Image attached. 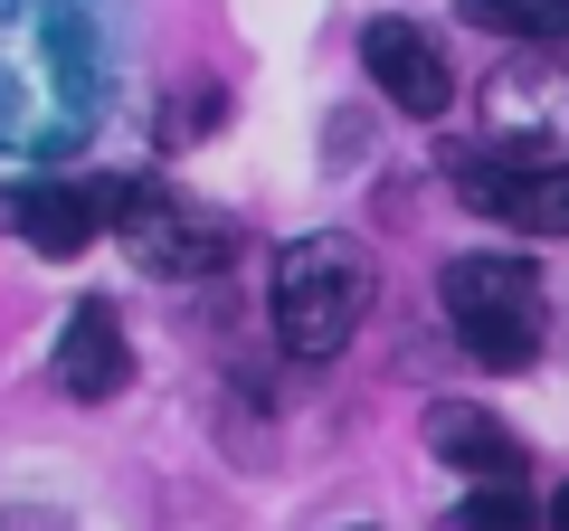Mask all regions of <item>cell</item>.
Wrapping results in <instances>:
<instances>
[{"instance_id":"cell-1","label":"cell","mask_w":569,"mask_h":531,"mask_svg":"<svg viewBox=\"0 0 569 531\" xmlns=\"http://www.w3.org/2000/svg\"><path fill=\"white\" fill-rule=\"evenodd\" d=\"M96 96H104V67L77 0H0V152L86 143Z\"/></svg>"},{"instance_id":"cell-2","label":"cell","mask_w":569,"mask_h":531,"mask_svg":"<svg viewBox=\"0 0 569 531\" xmlns=\"http://www.w3.org/2000/svg\"><path fill=\"white\" fill-rule=\"evenodd\" d=\"M370 247L342 238V228H313V238H295L276 257V342L295 351V361H332V351L361 332L370 313Z\"/></svg>"},{"instance_id":"cell-3","label":"cell","mask_w":569,"mask_h":531,"mask_svg":"<svg viewBox=\"0 0 569 531\" xmlns=\"http://www.w3.org/2000/svg\"><path fill=\"white\" fill-rule=\"evenodd\" d=\"M437 294H447L456 342H466L485 370H531L541 361L550 304H541V275H531L522 257H456Z\"/></svg>"},{"instance_id":"cell-4","label":"cell","mask_w":569,"mask_h":531,"mask_svg":"<svg viewBox=\"0 0 569 531\" xmlns=\"http://www.w3.org/2000/svg\"><path fill=\"white\" fill-rule=\"evenodd\" d=\"M456 190H466L485 219L522 228V238H569V162H531V152H466V162H456Z\"/></svg>"},{"instance_id":"cell-5","label":"cell","mask_w":569,"mask_h":531,"mask_svg":"<svg viewBox=\"0 0 569 531\" xmlns=\"http://www.w3.org/2000/svg\"><path fill=\"white\" fill-rule=\"evenodd\" d=\"M114 228H123V247H133L152 275H209V266H228V247H238V228H228V219L171 200V190H142V181L123 190Z\"/></svg>"},{"instance_id":"cell-6","label":"cell","mask_w":569,"mask_h":531,"mask_svg":"<svg viewBox=\"0 0 569 531\" xmlns=\"http://www.w3.org/2000/svg\"><path fill=\"white\" fill-rule=\"evenodd\" d=\"M361 67H370V86H380L399 114H418V123H437V114L456 104L447 48L427 39L418 20H370V29H361Z\"/></svg>"},{"instance_id":"cell-7","label":"cell","mask_w":569,"mask_h":531,"mask_svg":"<svg viewBox=\"0 0 569 531\" xmlns=\"http://www.w3.org/2000/svg\"><path fill=\"white\" fill-rule=\"evenodd\" d=\"M123 190H77V181H29V190H0V228H20L39 257H77L96 247V228H114Z\"/></svg>"},{"instance_id":"cell-8","label":"cell","mask_w":569,"mask_h":531,"mask_svg":"<svg viewBox=\"0 0 569 531\" xmlns=\"http://www.w3.org/2000/svg\"><path fill=\"white\" fill-rule=\"evenodd\" d=\"M123 380H133L123 313L114 304H77V313H67V332H58V389H67V399H86V409H104Z\"/></svg>"},{"instance_id":"cell-9","label":"cell","mask_w":569,"mask_h":531,"mask_svg":"<svg viewBox=\"0 0 569 531\" xmlns=\"http://www.w3.org/2000/svg\"><path fill=\"white\" fill-rule=\"evenodd\" d=\"M427 447L447 455V465H466L475 484H522V447H512V428L485 418V409H466V399L427 409Z\"/></svg>"},{"instance_id":"cell-10","label":"cell","mask_w":569,"mask_h":531,"mask_svg":"<svg viewBox=\"0 0 569 531\" xmlns=\"http://www.w3.org/2000/svg\"><path fill=\"white\" fill-rule=\"evenodd\" d=\"M485 114H493V133H550V123H569V67H503L485 86Z\"/></svg>"},{"instance_id":"cell-11","label":"cell","mask_w":569,"mask_h":531,"mask_svg":"<svg viewBox=\"0 0 569 531\" xmlns=\"http://www.w3.org/2000/svg\"><path fill=\"white\" fill-rule=\"evenodd\" d=\"M466 20L522 48H560L569 39V0H466Z\"/></svg>"},{"instance_id":"cell-12","label":"cell","mask_w":569,"mask_h":531,"mask_svg":"<svg viewBox=\"0 0 569 531\" xmlns=\"http://www.w3.org/2000/svg\"><path fill=\"white\" fill-rule=\"evenodd\" d=\"M447 531H531V503H522V484H475L447 512Z\"/></svg>"},{"instance_id":"cell-13","label":"cell","mask_w":569,"mask_h":531,"mask_svg":"<svg viewBox=\"0 0 569 531\" xmlns=\"http://www.w3.org/2000/svg\"><path fill=\"white\" fill-rule=\"evenodd\" d=\"M550 531H569V493H560V503H550Z\"/></svg>"}]
</instances>
